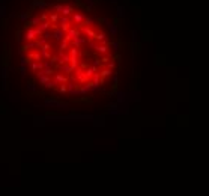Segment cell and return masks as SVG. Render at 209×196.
<instances>
[{"mask_svg":"<svg viewBox=\"0 0 209 196\" xmlns=\"http://www.w3.org/2000/svg\"><path fill=\"white\" fill-rule=\"evenodd\" d=\"M38 35H42V32L36 27V29H30V30H27V33H26V39H29V41H32V39H35Z\"/></svg>","mask_w":209,"mask_h":196,"instance_id":"6da1fadb","label":"cell"},{"mask_svg":"<svg viewBox=\"0 0 209 196\" xmlns=\"http://www.w3.org/2000/svg\"><path fill=\"white\" fill-rule=\"evenodd\" d=\"M29 15H30V14H29V12H26V14H21V15H20V18H21V20H27V18H29Z\"/></svg>","mask_w":209,"mask_h":196,"instance_id":"7a4b0ae2","label":"cell"}]
</instances>
